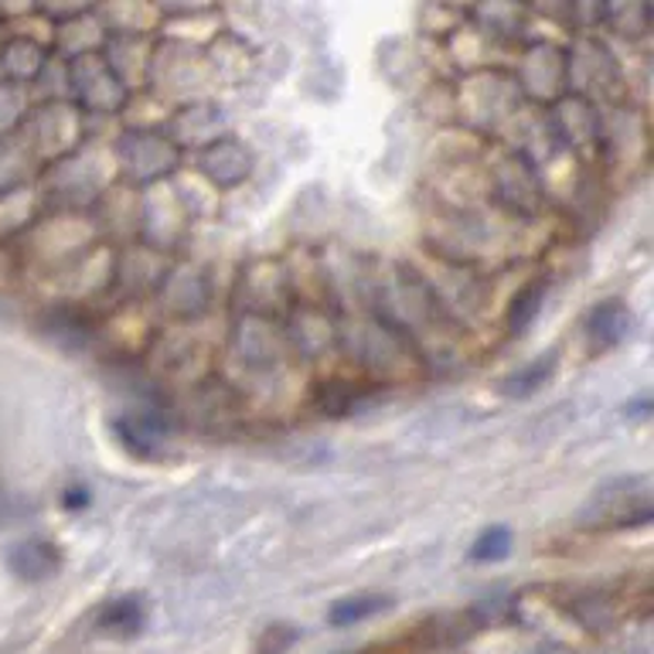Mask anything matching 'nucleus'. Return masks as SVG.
Returning <instances> with one entry per match:
<instances>
[{
    "mask_svg": "<svg viewBox=\"0 0 654 654\" xmlns=\"http://www.w3.org/2000/svg\"><path fill=\"white\" fill-rule=\"evenodd\" d=\"M508 545H512V535H508L504 528H491V532H484V535L475 542V549H470V556L481 559V563L501 559V556L508 553Z\"/></svg>",
    "mask_w": 654,
    "mask_h": 654,
    "instance_id": "obj_7",
    "label": "nucleus"
},
{
    "mask_svg": "<svg viewBox=\"0 0 654 654\" xmlns=\"http://www.w3.org/2000/svg\"><path fill=\"white\" fill-rule=\"evenodd\" d=\"M542 283H532V286H525L522 294L515 297V304H512V314H508V324H512V331H525V327L532 324V317L538 314V307H542Z\"/></svg>",
    "mask_w": 654,
    "mask_h": 654,
    "instance_id": "obj_6",
    "label": "nucleus"
},
{
    "mask_svg": "<svg viewBox=\"0 0 654 654\" xmlns=\"http://www.w3.org/2000/svg\"><path fill=\"white\" fill-rule=\"evenodd\" d=\"M297 637H301V634H297L294 628H290V624H276V628H270V631L263 634L260 651H263V654H283Z\"/></svg>",
    "mask_w": 654,
    "mask_h": 654,
    "instance_id": "obj_8",
    "label": "nucleus"
},
{
    "mask_svg": "<svg viewBox=\"0 0 654 654\" xmlns=\"http://www.w3.org/2000/svg\"><path fill=\"white\" fill-rule=\"evenodd\" d=\"M389 600L385 597H351V600H341L335 610H331V624L338 628H348V624H358V621H366V617L385 610Z\"/></svg>",
    "mask_w": 654,
    "mask_h": 654,
    "instance_id": "obj_4",
    "label": "nucleus"
},
{
    "mask_svg": "<svg viewBox=\"0 0 654 654\" xmlns=\"http://www.w3.org/2000/svg\"><path fill=\"white\" fill-rule=\"evenodd\" d=\"M58 549L45 538H28V542H18L14 549L8 553V566L18 579H28V584H42V579L55 576L58 573Z\"/></svg>",
    "mask_w": 654,
    "mask_h": 654,
    "instance_id": "obj_1",
    "label": "nucleus"
},
{
    "mask_svg": "<svg viewBox=\"0 0 654 654\" xmlns=\"http://www.w3.org/2000/svg\"><path fill=\"white\" fill-rule=\"evenodd\" d=\"M553 369H556V358H542V361H535V366H528V369H522V372H515L512 379H508L504 392L508 395H528L553 375Z\"/></svg>",
    "mask_w": 654,
    "mask_h": 654,
    "instance_id": "obj_5",
    "label": "nucleus"
},
{
    "mask_svg": "<svg viewBox=\"0 0 654 654\" xmlns=\"http://www.w3.org/2000/svg\"><path fill=\"white\" fill-rule=\"evenodd\" d=\"M628 331H631V310L624 304H617V301L597 307L593 317H590V341L600 345V348L624 341Z\"/></svg>",
    "mask_w": 654,
    "mask_h": 654,
    "instance_id": "obj_2",
    "label": "nucleus"
},
{
    "mask_svg": "<svg viewBox=\"0 0 654 654\" xmlns=\"http://www.w3.org/2000/svg\"><path fill=\"white\" fill-rule=\"evenodd\" d=\"M140 624H143V607H140L137 597H123V600H117V603H109V607L102 610V617H99V628H102L106 634H117V637L137 634Z\"/></svg>",
    "mask_w": 654,
    "mask_h": 654,
    "instance_id": "obj_3",
    "label": "nucleus"
}]
</instances>
